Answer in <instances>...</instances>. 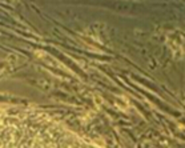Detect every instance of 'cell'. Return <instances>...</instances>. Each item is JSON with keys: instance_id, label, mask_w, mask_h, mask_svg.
<instances>
[{"instance_id": "obj_1", "label": "cell", "mask_w": 185, "mask_h": 148, "mask_svg": "<svg viewBox=\"0 0 185 148\" xmlns=\"http://www.w3.org/2000/svg\"><path fill=\"white\" fill-rule=\"evenodd\" d=\"M0 148H79L43 113L0 110Z\"/></svg>"}]
</instances>
